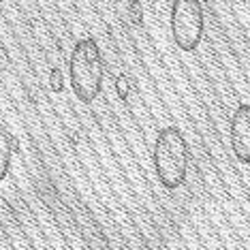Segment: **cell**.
Wrapping results in <instances>:
<instances>
[{
	"label": "cell",
	"instance_id": "cell-1",
	"mask_svg": "<svg viewBox=\"0 0 250 250\" xmlns=\"http://www.w3.org/2000/svg\"><path fill=\"white\" fill-rule=\"evenodd\" d=\"M154 161L156 178L167 190L180 188L188 173V144L178 126H165L158 130L154 141Z\"/></svg>",
	"mask_w": 250,
	"mask_h": 250
},
{
	"label": "cell",
	"instance_id": "cell-2",
	"mask_svg": "<svg viewBox=\"0 0 250 250\" xmlns=\"http://www.w3.org/2000/svg\"><path fill=\"white\" fill-rule=\"evenodd\" d=\"M69 75L73 92L82 103H92L103 88V56L99 43L92 37L82 39L75 43L69 60Z\"/></svg>",
	"mask_w": 250,
	"mask_h": 250
},
{
	"label": "cell",
	"instance_id": "cell-3",
	"mask_svg": "<svg viewBox=\"0 0 250 250\" xmlns=\"http://www.w3.org/2000/svg\"><path fill=\"white\" fill-rule=\"evenodd\" d=\"M171 35L182 52H195L203 39V4L201 0H173Z\"/></svg>",
	"mask_w": 250,
	"mask_h": 250
},
{
	"label": "cell",
	"instance_id": "cell-4",
	"mask_svg": "<svg viewBox=\"0 0 250 250\" xmlns=\"http://www.w3.org/2000/svg\"><path fill=\"white\" fill-rule=\"evenodd\" d=\"M231 150L235 158L250 165V105L242 103L231 118Z\"/></svg>",
	"mask_w": 250,
	"mask_h": 250
},
{
	"label": "cell",
	"instance_id": "cell-5",
	"mask_svg": "<svg viewBox=\"0 0 250 250\" xmlns=\"http://www.w3.org/2000/svg\"><path fill=\"white\" fill-rule=\"evenodd\" d=\"M11 156H13V137L9 135L7 126L0 122V182L9 175Z\"/></svg>",
	"mask_w": 250,
	"mask_h": 250
},
{
	"label": "cell",
	"instance_id": "cell-6",
	"mask_svg": "<svg viewBox=\"0 0 250 250\" xmlns=\"http://www.w3.org/2000/svg\"><path fill=\"white\" fill-rule=\"evenodd\" d=\"M52 90H54V92H60V90H62V75H60L58 69L52 71Z\"/></svg>",
	"mask_w": 250,
	"mask_h": 250
},
{
	"label": "cell",
	"instance_id": "cell-7",
	"mask_svg": "<svg viewBox=\"0 0 250 250\" xmlns=\"http://www.w3.org/2000/svg\"><path fill=\"white\" fill-rule=\"evenodd\" d=\"M118 90H120V99L124 101V99H126V77H124V75H120V77H118Z\"/></svg>",
	"mask_w": 250,
	"mask_h": 250
}]
</instances>
